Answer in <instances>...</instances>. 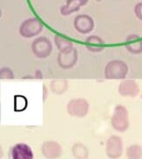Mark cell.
<instances>
[{"mask_svg":"<svg viewBox=\"0 0 142 159\" xmlns=\"http://www.w3.org/2000/svg\"><path fill=\"white\" fill-rule=\"evenodd\" d=\"M111 125L113 129L119 132H124L129 128V113L126 108L123 105H117L112 117H111Z\"/></svg>","mask_w":142,"mask_h":159,"instance_id":"1","label":"cell"},{"mask_svg":"<svg viewBox=\"0 0 142 159\" xmlns=\"http://www.w3.org/2000/svg\"><path fill=\"white\" fill-rule=\"evenodd\" d=\"M128 73V66L124 61H110L105 67V77L110 80L124 79Z\"/></svg>","mask_w":142,"mask_h":159,"instance_id":"2","label":"cell"},{"mask_svg":"<svg viewBox=\"0 0 142 159\" xmlns=\"http://www.w3.org/2000/svg\"><path fill=\"white\" fill-rule=\"evenodd\" d=\"M43 30V25L36 17L28 18L21 24L19 27V33L23 38L31 39L38 36Z\"/></svg>","mask_w":142,"mask_h":159,"instance_id":"3","label":"cell"},{"mask_svg":"<svg viewBox=\"0 0 142 159\" xmlns=\"http://www.w3.org/2000/svg\"><path fill=\"white\" fill-rule=\"evenodd\" d=\"M31 51L35 56L39 58H45L51 55L52 44L51 41L45 37L36 39L31 43Z\"/></svg>","mask_w":142,"mask_h":159,"instance_id":"4","label":"cell"},{"mask_svg":"<svg viewBox=\"0 0 142 159\" xmlns=\"http://www.w3.org/2000/svg\"><path fill=\"white\" fill-rule=\"evenodd\" d=\"M89 111V103L85 98H74L67 103V112L71 116L85 117Z\"/></svg>","mask_w":142,"mask_h":159,"instance_id":"5","label":"cell"},{"mask_svg":"<svg viewBox=\"0 0 142 159\" xmlns=\"http://www.w3.org/2000/svg\"><path fill=\"white\" fill-rule=\"evenodd\" d=\"M106 153L110 159H118L123 154V141L119 136H111L107 140Z\"/></svg>","mask_w":142,"mask_h":159,"instance_id":"6","label":"cell"},{"mask_svg":"<svg viewBox=\"0 0 142 159\" xmlns=\"http://www.w3.org/2000/svg\"><path fill=\"white\" fill-rule=\"evenodd\" d=\"M78 58V51L75 48H73L69 51L59 52L58 56V64L62 69H72L77 64Z\"/></svg>","mask_w":142,"mask_h":159,"instance_id":"7","label":"cell"},{"mask_svg":"<svg viewBox=\"0 0 142 159\" xmlns=\"http://www.w3.org/2000/svg\"><path fill=\"white\" fill-rule=\"evenodd\" d=\"M73 25L78 33L87 34L94 29V21L89 15L81 14L74 18Z\"/></svg>","mask_w":142,"mask_h":159,"instance_id":"8","label":"cell"},{"mask_svg":"<svg viewBox=\"0 0 142 159\" xmlns=\"http://www.w3.org/2000/svg\"><path fill=\"white\" fill-rule=\"evenodd\" d=\"M42 154L46 159H58L63 153L62 147L55 141H46L41 146Z\"/></svg>","mask_w":142,"mask_h":159,"instance_id":"9","label":"cell"},{"mask_svg":"<svg viewBox=\"0 0 142 159\" xmlns=\"http://www.w3.org/2000/svg\"><path fill=\"white\" fill-rule=\"evenodd\" d=\"M118 91L122 97L135 98L140 93V87L134 80H124L120 84Z\"/></svg>","mask_w":142,"mask_h":159,"instance_id":"10","label":"cell"},{"mask_svg":"<svg viewBox=\"0 0 142 159\" xmlns=\"http://www.w3.org/2000/svg\"><path fill=\"white\" fill-rule=\"evenodd\" d=\"M33 151L26 143H17L12 149V159H33Z\"/></svg>","mask_w":142,"mask_h":159,"instance_id":"11","label":"cell"},{"mask_svg":"<svg viewBox=\"0 0 142 159\" xmlns=\"http://www.w3.org/2000/svg\"><path fill=\"white\" fill-rule=\"evenodd\" d=\"M88 0H67L60 8V13L63 16H68L78 11L79 9L86 5Z\"/></svg>","mask_w":142,"mask_h":159,"instance_id":"12","label":"cell"},{"mask_svg":"<svg viewBox=\"0 0 142 159\" xmlns=\"http://www.w3.org/2000/svg\"><path fill=\"white\" fill-rule=\"evenodd\" d=\"M125 48L132 54H141L142 39L138 35H129L125 39Z\"/></svg>","mask_w":142,"mask_h":159,"instance_id":"13","label":"cell"},{"mask_svg":"<svg viewBox=\"0 0 142 159\" xmlns=\"http://www.w3.org/2000/svg\"><path fill=\"white\" fill-rule=\"evenodd\" d=\"M86 46L88 51L93 53L101 52L105 48V42L98 36H90L86 39Z\"/></svg>","mask_w":142,"mask_h":159,"instance_id":"14","label":"cell"},{"mask_svg":"<svg viewBox=\"0 0 142 159\" xmlns=\"http://www.w3.org/2000/svg\"><path fill=\"white\" fill-rule=\"evenodd\" d=\"M50 89L53 94L62 95L68 89V82L65 79H54L50 84Z\"/></svg>","mask_w":142,"mask_h":159,"instance_id":"15","label":"cell"},{"mask_svg":"<svg viewBox=\"0 0 142 159\" xmlns=\"http://www.w3.org/2000/svg\"><path fill=\"white\" fill-rule=\"evenodd\" d=\"M72 153L75 159H87L89 151L82 143H76L72 147Z\"/></svg>","mask_w":142,"mask_h":159,"instance_id":"16","label":"cell"},{"mask_svg":"<svg viewBox=\"0 0 142 159\" xmlns=\"http://www.w3.org/2000/svg\"><path fill=\"white\" fill-rule=\"evenodd\" d=\"M54 42L56 44L57 48L60 51V52H65V51H69L73 48V43L69 40V39H65L62 36L56 35L54 38Z\"/></svg>","mask_w":142,"mask_h":159,"instance_id":"17","label":"cell"},{"mask_svg":"<svg viewBox=\"0 0 142 159\" xmlns=\"http://www.w3.org/2000/svg\"><path fill=\"white\" fill-rule=\"evenodd\" d=\"M125 156L127 159H142V147L136 143L130 145L126 150Z\"/></svg>","mask_w":142,"mask_h":159,"instance_id":"18","label":"cell"},{"mask_svg":"<svg viewBox=\"0 0 142 159\" xmlns=\"http://www.w3.org/2000/svg\"><path fill=\"white\" fill-rule=\"evenodd\" d=\"M27 106V99L26 97L21 96V95H17L15 96L14 98V110L16 111H22L24 110H26Z\"/></svg>","mask_w":142,"mask_h":159,"instance_id":"19","label":"cell"},{"mask_svg":"<svg viewBox=\"0 0 142 159\" xmlns=\"http://www.w3.org/2000/svg\"><path fill=\"white\" fill-rule=\"evenodd\" d=\"M0 78L1 80H11L14 78L12 70L8 67H4L0 70Z\"/></svg>","mask_w":142,"mask_h":159,"instance_id":"20","label":"cell"},{"mask_svg":"<svg viewBox=\"0 0 142 159\" xmlns=\"http://www.w3.org/2000/svg\"><path fill=\"white\" fill-rule=\"evenodd\" d=\"M134 13L136 15V17H138L140 20L142 21V2L138 3L134 7Z\"/></svg>","mask_w":142,"mask_h":159,"instance_id":"21","label":"cell"},{"mask_svg":"<svg viewBox=\"0 0 142 159\" xmlns=\"http://www.w3.org/2000/svg\"><path fill=\"white\" fill-rule=\"evenodd\" d=\"M97 1H101V0H97Z\"/></svg>","mask_w":142,"mask_h":159,"instance_id":"22","label":"cell"},{"mask_svg":"<svg viewBox=\"0 0 142 159\" xmlns=\"http://www.w3.org/2000/svg\"><path fill=\"white\" fill-rule=\"evenodd\" d=\"M141 98H142V95H141Z\"/></svg>","mask_w":142,"mask_h":159,"instance_id":"23","label":"cell"}]
</instances>
